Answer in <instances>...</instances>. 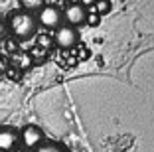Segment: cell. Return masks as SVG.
<instances>
[{"label": "cell", "instance_id": "cell-1", "mask_svg": "<svg viewBox=\"0 0 154 152\" xmlns=\"http://www.w3.org/2000/svg\"><path fill=\"white\" fill-rule=\"evenodd\" d=\"M38 18L36 14H30L26 10H16L8 16V30L12 32L14 38H18V40H28V38L36 36L38 32Z\"/></svg>", "mask_w": 154, "mask_h": 152}, {"label": "cell", "instance_id": "cell-2", "mask_svg": "<svg viewBox=\"0 0 154 152\" xmlns=\"http://www.w3.org/2000/svg\"><path fill=\"white\" fill-rule=\"evenodd\" d=\"M38 26H42L44 30H57L59 26H63V10L55 4H45L40 12L36 14Z\"/></svg>", "mask_w": 154, "mask_h": 152}, {"label": "cell", "instance_id": "cell-3", "mask_svg": "<svg viewBox=\"0 0 154 152\" xmlns=\"http://www.w3.org/2000/svg\"><path fill=\"white\" fill-rule=\"evenodd\" d=\"M87 22V8L81 2H69L63 8V24L71 28H77Z\"/></svg>", "mask_w": 154, "mask_h": 152}, {"label": "cell", "instance_id": "cell-4", "mask_svg": "<svg viewBox=\"0 0 154 152\" xmlns=\"http://www.w3.org/2000/svg\"><path fill=\"white\" fill-rule=\"evenodd\" d=\"M42 142H44V132H42L40 126L26 125L20 130V144H22L26 150H36Z\"/></svg>", "mask_w": 154, "mask_h": 152}, {"label": "cell", "instance_id": "cell-5", "mask_svg": "<svg viewBox=\"0 0 154 152\" xmlns=\"http://www.w3.org/2000/svg\"><path fill=\"white\" fill-rule=\"evenodd\" d=\"M51 36H54L55 48H59V49H71L73 45L77 44V30L71 28V26H67V24L59 26Z\"/></svg>", "mask_w": 154, "mask_h": 152}, {"label": "cell", "instance_id": "cell-6", "mask_svg": "<svg viewBox=\"0 0 154 152\" xmlns=\"http://www.w3.org/2000/svg\"><path fill=\"white\" fill-rule=\"evenodd\" d=\"M20 142V132L14 126H0V152H12L16 150Z\"/></svg>", "mask_w": 154, "mask_h": 152}, {"label": "cell", "instance_id": "cell-7", "mask_svg": "<svg viewBox=\"0 0 154 152\" xmlns=\"http://www.w3.org/2000/svg\"><path fill=\"white\" fill-rule=\"evenodd\" d=\"M48 4L45 0H20V6H22V10H26V12L34 14V12H40L44 6Z\"/></svg>", "mask_w": 154, "mask_h": 152}, {"label": "cell", "instance_id": "cell-8", "mask_svg": "<svg viewBox=\"0 0 154 152\" xmlns=\"http://www.w3.org/2000/svg\"><path fill=\"white\" fill-rule=\"evenodd\" d=\"M34 152H67V150H65V146H61V144H57V142L44 140V142H42Z\"/></svg>", "mask_w": 154, "mask_h": 152}, {"label": "cell", "instance_id": "cell-9", "mask_svg": "<svg viewBox=\"0 0 154 152\" xmlns=\"http://www.w3.org/2000/svg\"><path fill=\"white\" fill-rule=\"evenodd\" d=\"M38 45H40L42 49H45V51H48V49L50 48H54V36H50V34H42V36H38Z\"/></svg>", "mask_w": 154, "mask_h": 152}, {"label": "cell", "instance_id": "cell-10", "mask_svg": "<svg viewBox=\"0 0 154 152\" xmlns=\"http://www.w3.org/2000/svg\"><path fill=\"white\" fill-rule=\"evenodd\" d=\"M111 2H107V0H99V2H93V10H95L97 14H107L111 12Z\"/></svg>", "mask_w": 154, "mask_h": 152}, {"label": "cell", "instance_id": "cell-11", "mask_svg": "<svg viewBox=\"0 0 154 152\" xmlns=\"http://www.w3.org/2000/svg\"><path fill=\"white\" fill-rule=\"evenodd\" d=\"M87 24H91V26H97V24H99V16H89V14H87Z\"/></svg>", "mask_w": 154, "mask_h": 152}, {"label": "cell", "instance_id": "cell-12", "mask_svg": "<svg viewBox=\"0 0 154 152\" xmlns=\"http://www.w3.org/2000/svg\"><path fill=\"white\" fill-rule=\"evenodd\" d=\"M2 34H4V22L0 20V36H2Z\"/></svg>", "mask_w": 154, "mask_h": 152}]
</instances>
